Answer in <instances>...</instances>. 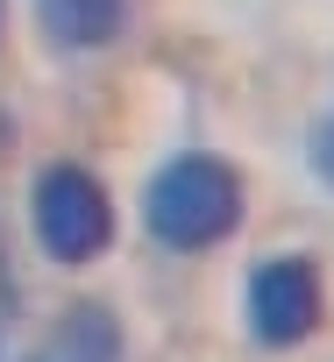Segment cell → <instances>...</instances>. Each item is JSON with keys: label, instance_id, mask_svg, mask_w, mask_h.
Returning <instances> with one entry per match:
<instances>
[{"label": "cell", "instance_id": "6da1fadb", "mask_svg": "<svg viewBox=\"0 0 334 362\" xmlns=\"http://www.w3.org/2000/svg\"><path fill=\"white\" fill-rule=\"evenodd\" d=\"M142 221L163 249H214L242 221V177L221 156H178L149 177Z\"/></svg>", "mask_w": 334, "mask_h": 362}, {"label": "cell", "instance_id": "7a4b0ae2", "mask_svg": "<svg viewBox=\"0 0 334 362\" xmlns=\"http://www.w3.org/2000/svg\"><path fill=\"white\" fill-rule=\"evenodd\" d=\"M29 221H36L43 256H57V263H93V256L114 242V199H107L100 177L79 170V163H50V170L36 177Z\"/></svg>", "mask_w": 334, "mask_h": 362}, {"label": "cell", "instance_id": "3957f363", "mask_svg": "<svg viewBox=\"0 0 334 362\" xmlns=\"http://www.w3.org/2000/svg\"><path fill=\"white\" fill-rule=\"evenodd\" d=\"M320 313H327V298H320V270H313V263L284 256V263H263V270L249 277V327H256L263 348L306 341V334L320 327Z\"/></svg>", "mask_w": 334, "mask_h": 362}, {"label": "cell", "instance_id": "277c9868", "mask_svg": "<svg viewBox=\"0 0 334 362\" xmlns=\"http://www.w3.org/2000/svg\"><path fill=\"white\" fill-rule=\"evenodd\" d=\"M36 8H43V29H50L57 43L93 50V43H107V36L121 29L128 0H36Z\"/></svg>", "mask_w": 334, "mask_h": 362}, {"label": "cell", "instance_id": "5b68a950", "mask_svg": "<svg viewBox=\"0 0 334 362\" xmlns=\"http://www.w3.org/2000/svg\"><path fill=\"white\" fill-rule=\"evenodd\" d=\"M57 348H64V362H121V334H114L107 305H71Z\"/></svg>", "mask_w": 334, "mask_h": 362}, {"label": "cell", "instance_id": "8992f818", "mask_svg": "<svg viewBox=\"0 0 334 362\" xmlns=\"http://www.w3.org/2000/svg\"><path fill=\"white\" fill-rule=\"evenodd\" d=\"M313 170L334 185V114H327V121H320V135H313Z\"/></svg>", "mask_w": 334, "mask_h": 362}]
</instances>
